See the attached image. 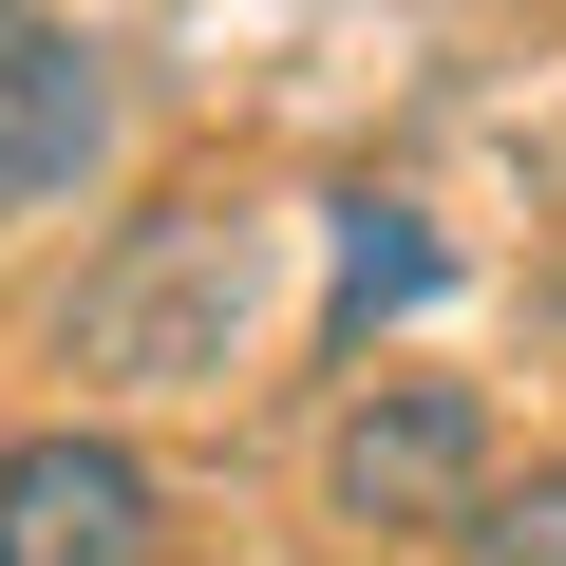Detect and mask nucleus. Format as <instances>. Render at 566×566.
Here are the masks:
<instances>
[{"instance_id": "1", "label": "nucleus", "mask_w": 566, "mask_h": 566, "mask_svg": "<svg viewBox=\"0 0 566 566\" xmlns=\"http://www.w3.org/2000/svg\"><path fill=\"white\" fill-rule=\"evenodd\" d=\"M245 340H264V208L245 189H151L57 283V378L76 397H227Z\"/></svg>"}, {"instance_id": "2", "label": "nucleus", "mask_w": 566, "mask_h": 566, "mask_svg": "<svg viewBox=\"0 0 566 566\" xmlns=\"http://www.w3.org/2000/svg\"><path fill=\"white\" fill-rule=\"evenodd\" d=\"M322 510L359 547H453L491 510V397L472 378H359L322 416Z\"/></svg>"}, {"instance_id": "3", "label": "nucleus", "mask_w": 566, "mask_h": 566, "mask_svg": "<svg viewBox=\"0 0 566 566\" xmlns=\"http://www.w3.org/2000/svg\"><path fill=\"white\" fill-rule=\"evenodd\" d=\"M0 566H170V472L114 416L0 434Z\"/></svg>"}, {"instance_id": "4", "label": "nucleus", "mask_w": 566, "mask_h": 566, "mask_svg": "<svg viewBox=\"0 0 566 566\" xmlns=\"http://www.w3.org/2000/svg\"><path fill=\"white\" fill-rule=\"evenodd\" d=\"M114 133H133L114 57L57 20V0H0V227H20V208H76L114 170Z\"/></svg>"}, {"instance_id": "5", "label": "nucleus", "mask_w": 566, "mask_h": 566, "mask_svg": "<svg viewBox=\"0 0 566 566\" xmlns=\"http://www.w3.org/2000/svg\"><path fill=\"white\" fill-rule=\"evenodd\" d=\"M397 303H434V227H416V208H340V303H322V359H359Z\"/></svg>"}, {"instance_id": "6", "label": "nucleus", "mask_w": 566, "mask_h": 566, "mask_svg": "<svg viewBox=\"0 0 566 566\" xmlns=\"http://www.w3.org/2000/svg\"><path fill=\"white\" fill-rule=\"evenodd\" d=\"M453 547H472V566H566V453H547V472H491V510H472Z\"/></svg>"}]
</instances>
